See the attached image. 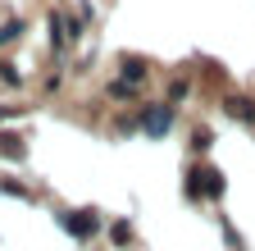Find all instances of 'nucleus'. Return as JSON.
Instances as JSON below:
<instances>
[{
	"label": "nucleus",
	"instance_id": "39448f33",
	"mask_svg": "<svg viewBox=\"0 0 255 251\" xmlns=\"http://www.w3.org/2000/svg\"><path fill=\"white\" fill-rule=\"evenodd\" d=\"M18 37H23V23H18V18L0 23V46H9V41H18Z\"/></svg>",
	"mask_w": 255,
	"mask_h": 251
},
{
	"label": "nucleus",
	"instance_id": "20e7f679",
	"mask_svg": "<svg viewBox=\"0 0 255 251\" xmlns=\"http://www.w3.org/2000/svg\"><path fill=\"white\" fill-rule=\"evenodd\" d=\"M146 78H150V64H146V59H137V55H128V59H123V82L137 87V82H146Z\"/></svg>",
	"mask_w": 255,
	"mask_h": 251
},
{
	"label": "nucleus",
	"instance_id": "f257e3e1",
	"mask_svg": "<svg viewBox=\"0 0 255 251\" xmlns=\"http://www.w3.org/2000/svg\"><path fill=\"white\" fill-rule=\"evenodd\" d=\"M169 128H173V101H159V105L141 110V133L146 137H164Z\"/></svg>",
	"mask_w": 255,
	"mask_h": 251
},
{
	"label": "nucleus",
	"instance_id": "f03ea898",
	"mask_svg": "<svg viewBox=\"0 0 255 251\" xmlns=\"http://www.w3.org/2000/svg\"><path fill=\"white\" fill-rule=\"evenodd\" d=\"M59 224L69 229L73 238H91L96 229H101V219H96V210H64V215H59Z\"/></svg>",
	"mask_w": 255,
	"mask_h": 251
},
{
	"label": "nucleus",
	"instance_id": "7ed1b4c3",
	"mask_svg": "<svg viewBox=\"0 0 255 251\" xmlns=\"http://www.w3.org/2000/svg\"><path fill=\"white\" fill-rule=\"evenodd\" d=\"M223 110H228L237 123H255V101H251V96H228V101H223Z\"/></svg>",
	"mask_w": 255,
	"mask_h": 251
}]
</instances>
